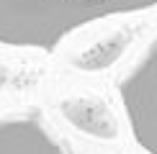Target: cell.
Here are the masks:
<instances>
[{
  "label": "cell",
  "instance_id": "2",
  "mask_svg": "<svg viewBox=\"0 0 157 154\" xmlns=\"http://www.w3.org/2000/svg\"><path fill=\"white\" fill-rule=\"evenodd\" d=\"M119 100L134 141L157 154V38L119 82Z\"/></svg>",
  "mask_w": 157,
  "mask_h": 154
},
{
  "label": "cell",
  "instance_id": "1",
  "mask_svg": "<svg viewBox=\"0 0 157 154\" xmlns=\"http://www.w3.org/2000/svg\"><path fill=\"white\" fill-rule=\"evenodd\" d=\"M157 0H0V44L54 51L95 21L142 13Z\"/></svg>",
  "mask_w": 157,
  "mask_h": 154
},
{
  "label": "cell",
  "instance_id": "3",
  "mask_svg": "<svg viewBox=\"0 0 157 154\" xmlns=\"http://www.w3.org/2000/svg\"><path fill=\"white\" fill-rule=\"evenodd\" d=\"M0 154H67L31 116L0 118Z\"/></svg>",
  "mask_w": 157,
  "mask_h": 154
}]
</instances>
